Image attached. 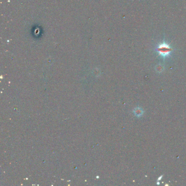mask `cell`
Masks as SVG:
<instances>
[{
	"label": "cell",
	"instance_id": "cell-2",
	"mask_svg": "<svg viewBox=\"0 0 186 186\" xmlns=\"http://www.w3.org/2000/svg\"><path fill=\"white\" fill-rule=\"evenodd\" d=\"M133 112L137 117H141L143 115L144 111L143 109L139 108V107H137V108H135L134 109Z\"/></svg>",
	"mask_w": 186,
	"mask_h": 186
},
{
	"label": "cell",
	"instance_id": "cell-3",
	"mask_svg": "<svg viewBox=\"0 0 186 186\" xmlns=\"http://www.w3.org/2000/svg\"><path fill=\"white\" fill-rule=\"evenodd\" d=\"M156 69L157 72H158V73H161V72L163 71L164 69V66L161 64H159L156 66Z\"/></svg>",
	"mask_w": 186,
	"mask_h": 186
},
{
	"label": "cell",
	"instance_id": "cell-1",
	"mask_svg": "<svg viewBox=\"0 0 186 186\" xmlns=\"http://www.w3.org/2000/svg\"><path fill=\"white\" fill-rule=\"evenodd\" d=\"M156 51L158 56L161 57L164 59L171 55V52L174 51L173 49L169 44L167 43L164 40L162 43H159L156 48Z\"/></svg>",
	"mask_w": 186,
	"mask_h": 186
}]
</instances>
